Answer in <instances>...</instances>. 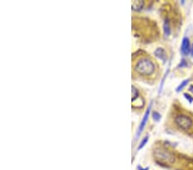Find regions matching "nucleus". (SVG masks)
Wrapping results in <instances>:
<instances>
[{"mask_svg": "<svg viewBox=\"0 0 193 170\" xmlns=\"http://www.w3.org/2000/svg\"><path fill=\"white\" fill-rule=\"evenodd\" d=\"M191 55L193 56V45H192V47H191Z\"/></svg>", "mask_w": 193, "mask_h": 170, "instance_id": "14", "label": "nucleus"}, {"mask_svg": "<svg viewBox=\"0 0 193 170\" xmlns=\"http://www.w3.org/2000/svg\"><path fill=\"white\" fill-rule=\"evenodd\" d=\"M155 156H156L157 160H160L161 162H173V156L167 151L159 150V151L155 152Z\"/></svg>", "mask_w": 193, "mask_h": 170, "instance_id": "3", "label": "nucleus"}, {"mask_svg": "<svg viewBox=\"0 0 193 170\" xmlns=\"http://www.w3.org/2000/svg\"><path fill=\"white\" fill-rule=\"evenodd\" d=\"M139 170H148V168H142L139 167Z\"/></svg>", "mask_w": 193, "mask_h": 170, "instance_id": "13", "label": "nucleus"}, {"mask_svg": "<svg viewBox=\"0 0 193 170\" xmlns=\"http://www.w3.org/2000/svg\"><path fill=\"white\" fill-rule=\"evenodd\" d=\"M150 108H151V105L149 106L147 109V111H146V113H145V115H144V117H143V119H142V122H141V125L139 126V129H138V131H137V134H136V137L139 136L140 134H141V132L143 130V128H144V126L146 125V123H147V120H148V115H149V112H150Z\"/></svg>", "mask_w": 193, "mask_h": 170, "instance_id": "5", "label": "nucleus"}, {"mask_svg": "<svg viewBox=\"0 0 193 170\" xmlns=\"http://www.w3.org/2000/svg\"><path fill=\"white\" fill-rule=\"evenodd\" d=\"M190 90L191 91V92H193V86H191V87L190 88Z\"/></svg>", "mask_w": 193, "mask_h": 170, "instance_id": "15", "label": "nucleus"}, {"mask_svg": "<svg viewBox=\"0 0 193 170\" xmlns=\"http://www.w3.org/2000/svg\"><path fill=\"white\" fill-rule=\"evenodd\" d=\"M148 137H145V138H143V140H142V143H140V146L138 147V150H140V149H142V148L143 147V146H144V145H145L146 143H147V142H148Z\"/></svg>", "mask_w": 193, "mask_h": 170, "instance_id": "11", "label": "nucleus"}, {"mask_svg": "<svg viewBox=\"0 0 193 170\" xmlns=\"http://www.w3.org/2000/svg\"><path fill=\"white\" fill-rule=\"evenodd\" d=\"M184 96H185V98H186L187 100H189V102H190V103H191V102H193V98L190 95H188V94H185Z\"/></svg>", "mask_w": 193, "mask_h": 170, "instance_id": "12", "label": "nucleus"}, {"mask_svg": "<svg viewBox=\"0 0 193 170\" xmlns=\"http://www.w3.org/2000/svg\"><path fill=\"white\" fill-rule=\"evenodd\" d=\"M170 27H169V23H168V21L167 20L166 22H165L164 24V32L165 34H166V36H168L169 34H170Z\"/></svg>", "mask_w": 193, "mask_h": 170, "instance_id": "8", "label": "nucleus"}, {"mask_svg": "<svg viewBox=\"0 0 193 170\" xmlns=\"http://www.w3.org/2000/svg\"><path fill=\"white\" fill-rule=\"evenodd\" d=\"M189 81H190V79H187V80H185V81H183L181 83H180V85H179V87L177 88V91L179 92V91H180L181 90H183V89H184V87H185V85L187 84L188 82H189Z\"/></svg>", "mask_w": 193, "mask_h": 170, "instance_id": "9", "label": "nucleus"}, {"mask_svg": "<svg viewBox=\"0 0 193 170\" xmlns=\"http://www.w3.org/2000/svg\"><path fill=\"white\" fill-rule=\"evenodd\" d=\"M175 123L182 130L188 131L192 126L193 120L185 114H179L175 118Z\"/></svg>", "mask_w": 193, "mask_h": 170, "instance_id": "2", "label": "nucleus"}, {"mask_svg": "<svg viewBox=\"0 0 193 170\" xmlns=\"http://www.w3.org/2000/svg\"><path fill=\"white\" fill-rule=\"evenodd\" d=\"M154 54H155V56L160 58V59L166 60L167 55H166V52H165L164 49H162V48H158V49H156V51L154 52Z\"/></svg>", "mask_w": 193, "mask_h": 170, "instance_id": "6", "label": "nucleus"}, {"mask_svg": "<svg viewBox=\"0 0 193 170\" xmlns=\"http://www.w3.org/2000/svg\"><path fill=\"white\" fill-rule=\"evenodd\" d=\"M135 70L142 76H150L154 71V65L148 58H142L136 63Z\"/></svg>", "mask_w": 193, "mask_h": 170, "instance_id": "1", "label": "nucleus"}, {"mask_svg": "<svg viewBox=\"0 0 193 170\" xmlns=\"http://www.w3.org/2000/svg\"><path fill=\"white\" fill-rule=\"evenodd\" d=\"M143 6V2L142 1H135L133 4H132V7L134 10L138 11V10H141L142 7Z\"/></svg>", "mask_w": 193, "mask_h": 170, "instance_id": "7", "label": "nucleus"}, {"mask_svg": "<svg viewBox=\"0 0 193 170\" xmlns=\"http://www.w3.org/2000/svg\"><path fill=\"white\" fill-rule=\"evenodd\" d=\"M153 119L155 120V121H159L160 119V113H158L157 112H153Z\"/></svg>", "mask_w": 193, "mask_h": 170, "instance_id": "10", "label": "nucleus"}, {"mask_svg": "<svg viewBox=\"0 0 193 170\" xmlns=\"http://www.w3.org/2000/svg\"><path fill=\"white\" fill-rule=\"evenodd\" d=\"M191 45H190V40L187 37H185L183 40H182L181 45V52L183 55L187 56L189 53H191Z\"/></svg>", "mask_w": 193, "mask_h": 170, "instance_id": "4", "label": "nucleus"}]
</instances>
